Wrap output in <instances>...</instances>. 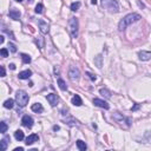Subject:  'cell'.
I'll list each match as a JSON object with an SVG mask.
<instances>
[{
    "label": "cell",
    "mask_w": 151,
    "mask_h": 151,
    "mask_svg": "<svg viewBox=\"0 0 151 151\" xmlns=\"http://www.w3.org/2000/svg\"><path fill=\"white\" fill-rule=\"evenodd\" d=\"M39 140V136L38 135H36V133H32V135H30L27 138H26V145H32L33 143H36V142H38Z\"/></svg>",
    "instance_id": "7c38bea8"
},
{
    "label": "cell",
    "mask_w": 151,
    "mask_h": 151,
    "mask_svg": "<svg viewBox=\"0 0 151 151\" xmlns=\"http://www.w3.org/2000/svg\"><path fill=\"white\" fill-rule=\"evenodd\" d=\"M31 76H32V71L31 70H25V71H21L18 77H19V79H28Z\"/></svg>",
    "instance_id": "9a60e30c"
},
{
    "label": "cell",
    "mask_w": 151,
    "mask_h": 151,
    "mask_svg": "<svg viewBox=\"0 0 151 151\" xmlns=\"http://www.w3.org/2000/svg\"><path fill=\"white\" fill-rule=\"evenodd\" d=\"M28 99H30V97L24 90H18L17 93H15V102L20 107L26 106L28 103Z\"/></svg>",
    "instance_id": "3957f363"
},
{
    "label": "cell",
    "mask_w": 151,
    "mask_h": 151,
    "mask_svg": "<svg viewBox=\"0 0 151 151\" xmlns=\"http://www.w3.org/2000/svg\"><path fill=\"white\" fill-rule=\"evenodd\" d=\"M80 5H81V4L79 3V1H77V3H72V4H71V11H73V12L78 11L79 7H80Z\"/></svg>",
    "instance_id": "4316f807"
},
{
    "label": "cell",
    "mask_w": 151,
    "mask_h": 151,
    "mask_svg": "<svg viewBox=\"0 0 151 151\" xmlns=\"http://www.w3.org/2000/svg\"><path fill=\"white\" fill-rule=\"evenodd\" d=\"M38 24H39L40 32H41L43 34L48 33V31H50V26H48L47 22H45L44 20H39V21H38Z\"/></svg>",
    "instance_id": "8fae6325"
},
{
    "label": "cell",
    "mask_w": 151,
    "mask_h": 151,
    "mask_svg": "<svg viewBox=\"0 0 151 151\" xmlns=\"http://www.w3.org/2000/svg\"><path fill=\"white\" fill-rule=\"evenodd\" d=\"M31 110L33 112H36V113H41L44 111V107H43V105L40 103H36L31 106Z\"/></svg>",
    "instance_id": "5bb4252c"
},
{
    "label": "cell",
    "mask_w": 151,
    "mask_h": 151,
    "mask_svg": "<svg viewBox=\"0 0 151 151\" xmlns=\"http://www.w3.org/2000/svg\"><path fill=\"white\" fill-rule=\"evenodd\" d=\"M77 148H78L80 151H85L87 146H86V144H85V142L79 139V140H77Z\"/></svg>",
    "instance_id": "7402d4cb"
},
{
    "label": "cell",
    "mask_w": 151,
    "mask_h": 151,
    "mask_svg": "<svg viewBox=\"0 0 151 151\" xmlns=\"http://www.w3.org/2000/svg\"><path fill=\"white\" fill-rule=\"evenodd\" d=\"M0 54H1V57H4V58H6V57H9V51H7V48H1L0 50Z\"/></svg>",
    "instance_id": "f546056e"
},
{
    "label": "cell",
    "mask_w": 151,
    "mask_h": 151,
    "mask_svg": "<svg viewBox=\"0 0 151 151\" xmlns=\"http://www.w3.org/2000/svg\"><path fill=\"white\" fill-rule=\"evenodd\" d=\"M69 27H70V33L72 36V38H77L78 37V31H79V22H78V19L74 17L70 18L69 20Z\"/></svg>",
    "instance_id": "277c9868"
},
{
    "label": "cell",
    "mask_w": 151,
    "mask_h": 151,
    "mask_svg": "<svg viewBox=\"0 0 151 151\" xmlns=\"http://www.w3.org/2000/svg\"><path fill=\"white\" fill-rule=\"evenodd\" d=\"M95 64L97 65V67H99V69L103 66V57H102V54H98L95 58Z\"/></svg>",
    "instance_id": "ac0fdd59"
},
{
    "label": "cell",
    "mask_w": 151,
    "mask_h": 151,
    "mask_svg": "<svg viewBox=\"0 0 151 151\" xmlns=\"http://www.w3.org/2000/svg\"><path fill=\"white\" fill-rule=\"evenodd\" d=\"M86 74L89 76V78L91 79V80H92V81H95L96 79H97V77H96L95 74H92V73H91V72H86Z\"/></svg>",
    "instance_id": "1f68e13d"
},
{
    "label": "cell",
    "mask_w": 151,
    "mask_h": 151,
    "mask_svg": "<svg viewBox=\"0 0 151 151\" xmlns=\"http://www.w3.org/2000/svg\"><path fill=\"white\" fill-rule=\"evenodd\" d=\"M9 15H10V18H11V19H13V20H19V18H20V15H21V13H20L19 10L12 9L11 11L9 12Z\"/></svg>",
    "instance_id": "4fadbf2b"
},
{
    "label": "cell",
    "mask_w": 151,
    "mask_h": 151,
    "mask_svg": "<svg viewBox=\"0 0 151 151\" xmlns=\"http://www.w3.org/2000/svg\"><path fill=\"white\" fill-rule=\"evenodd\" d=\"M71 102H72V104L74 105V106H80L81 104H83V100H81V98L79 97L78 95H74L72 97V99H71Z\"/></svg>",
    "instance_id": "2e32d148"
},
{
    "label": "cell",
    "mask_w": 151,
    "mask_h": 151,
    "mask_svg": "<svg viewBox=\"0 0 151 151\" xmlns=\"http://www.w3.org/2000/svg\"><path fill=\"white\" fill-rule=\"evenodd\" d=\"M139 106H140V105H139V104H136V105H135V106L133 107H132V111H136V110H138V109H139Z\"/></svg>",
    "instance_id": "836d02e7"
},
{
    "label": "cell",
    "mask_w": 151,
    "mask_h": 151,
    "mask_svg": "<svg viewBox=\"0 0 151 151\" xmlns=\"http://www.w3.org/2000/svg\"><path fill=\"white\" fill-rule=\"evenodd\" d=\"M58 85H59V87L63 90V91H66L67 90V85H66V83L64 81V79H62V78H58Z\"/></svg>",
    "instance_id": "603a6c76"
},
{
    "label": "cell",
    "mask_w": 151,
    "mask_h": 151,
    "mask_svg": "<svg viewBox=\"0 0 151 151\" xmlns=\"http://www.w3.org/2000/svg\"><path fill=\"white\" fill-rule=\"evenodd\" d=\"M21 59H22V63H24V64H30V63H31V57L26 53L21 54Z\"/></svg>",
    "instance_id": "cb8c5ba5"
},
{
    "label": "cell",
    "mask_w": 151,
    "mask_h": 151,
    "mask_svg": "<svg viewBox=\"0 0 151 151\" xmlns=\"http://www.w3.org/2000/svg\"><path fill=\"white\" fill-rule=\"evenodd\" d=\"M9 140H10V137H5L4 139L0 140V150H1V151H5L6 149H7Z\"/></svg>",
    "instance_id": "e0dca14e"
},
{
    "label": "cell",
    "mask_w": 151,
    "mask_h": 151,
    "mask_svg": "<svg viewBox=\"0 0 151 151\" xmlns=\"http://www.w3.org/2000/svg\"><path fill=\"white\" fill-rule=\"evenodd\" d=\"M43 9H44V6H43V4H38V5L36 6V13H41L43 12Z\"/></svg>",
    "instance_id": "4dcf8cb0"
},
{
    "label": "cell",
    "mask_w": 151,
    "mask_h": 151,
    "mask_svg": "<svg viewBox=\"0 0 151 151\" xmlns=\"http://www.w3.org/2000/svg\"><path fill=\"white\" fill-rule=\"evenodd\" d=\"M21 124L25 126V128H28V129H30V128H32V126H33L34 120H33V118H32L31 116H27V115H26V116H24V117H22Z\"/></svg>",
    "instance_id": "52a82bcc"
},
{
    "label": "cell",
    "mask_w": 151,
    "mask_h": 151,
    "mask_svg": "<svg viewBox=\"0 0 151 151\" xmlns=\"http://www.w3.org/2000/svg\"><path fill=\"white\" fill-rule=\"evenodd\" d=\"M9 47H10V51L12 53H15L17 52V46L13 44V43H9Z\"/></svg>",
    "instance_id": "f1b7e54d"
},
{
    "label": "cell",
    "mask_w": 151,
    "mask_h": 151,
    "mask_svg": "<svg viewBox=\"0 0 151 151\" xmlns=\"http://www.w3.org/2000/svg\"><path fill=\"white\" fill-rule=\"evenodd\" d=\"M15 1H17V3H21L22 0H15Z\"/></svg>",
    "instance_id": "b9f144b4"
},
{
    "label": "cell",
    "mask_w": 151,
    "mask_h": 151,
    "mask_svg": "<svg viewBox=\"0 0 151 151\" xmlns=\"http://www.w3.org/2000/svg\"><path fill=\"white\" fill-rule=\"evenodd\" d=\"M138 20H140V15L138 13L128 14V15H125V17L119 21V24H118V30H119V31H124L128 26H130L131 24L138 21Z\"/></svg>",
    "instance_id": "6da1fadb"
},
{
    "label": "cell",
    "mask_w": 151,
    "mask_h": 151,
    "mask_svg": "<svg viewBox=\"0 0 151 151\" xmlns=\"http://www.w3.org/2000/svg\"><path fill=\"white\" fill-rule=\"evenodd\" d=\"M54 74H56V77H57V76H59V70H58V67H54Z\"/></svg>",
    "instance_id": "e575fe53"
},
{
    "label": "cell",
    "mask_w": 151,
    "mask_h": 151,
    "mask_svg": "<svg viewBox=\"0 0 151 151\" xmlns=\"http://www.w3.org/2000/svg\"><path fill=\"white\" fill-rule=\"evenodd\" d=\"M65 122H66V124H69V125H76V124H78V122L72 117H67L66 119H65Z\"/></svg>",
    "instance_id": "d4e9b609"
},
{
    "label": "cell",
    "mask_w": 151,
    "mask_h": 151,
    "mask_svg": "<svg viewBox=\"0 0 151 151\" xmlns=\"http://www.w3.org/2000/svg\"><path fill=\"white\" fill-rule=\"evenodd\" d=\"M99 93H100L103 97L107 98V99H110V98H111V92H110L107 89H100V90H99Z\"/></svg>",
    "instance_id": "d6986e66"
},
{
    "label": "cell",
    "mask_w": 151,
    "mask_h": 151,
    "mask_svg": "<svg viewBox=\"0 0 151 151\" xmlns=\"http://www.w3.org/2000/svg\"><path fill=\"white\" fill-rule=\"evenodd\" d=\"M138 58L142 62H146V60H150L151 59V52L150 51H140L138 53Z\"/></svg>",
    "instance_id": "30bf717a"
},
{
    "label": "cell",
    "mask_w": 151,
    "mask_h": 151,
    "mask_svg": "<svg viewBox=\"0 0 151 151\" xmlns=\"http://www.w3.org/2000/svg\"><path fill=\"white\" fill-rule=\"evenodd\" d=\"M91 4H92V5H96V4H97V0H91Z\"/></svg>",
    "instance_id": "ab89813d"
},
{
    "label": "cell",
    "mask_w": 151,
    "mask_h": 151,
    "mask_svg": "<svg viewBox=\"0 0 151 151\" xmlns=\"http://www.w3.org/2000/svg\"><path fill=\"white\" fill-rule=\"evenodd\" d=\"M4 40H5V37L0 36V44H4Z\"/></svg>",
    "instance_id": "d590c367"
},
{
    "label": "cell",
    "mask_w": 151,
    "mask_h": 151,
    "mask_svg": "<svg viewBox=\"0 0 151 151\" xmlns=\"http://www.w3.org/2000/svg\"><path fill=\"white\" fill-rule=\"evenodd\" d=\"M28 1H30V3H31V1H33V0H28Z\"/></svg>",
    "instance_id": "7bdbcfd3"
},
{
    "label": "cell",
    "mask_w": 151,
    "mask_h": 151,
    "mask_svg": "<svg viewBox=\"0 0 151 151\" xmlns=\"http://www.w3.org/2000/svg\"><path fill=\"white\" fill-rule=\"evenodd\" d=\"M6 76V71H5V67L1 66V77H5Z\"/></svg>",
    "instance_id": "d6a6232c"
},
{
    "label": "cell",
    "mask_w": 151,
    "mask_h": 151,
    "mask_svg": "<svg viewBox=\"0 0 151 151\" xmlns=\"http://www.w3.org/2000/svg\"><path fill=\"white\" fill-rule=\"evenodd\" d=\"M80 77V72H79V69H77L76 66H71L70 70H69V78L72 81H77Z\"/></svg>",
    "instance_id": "8992f818"
},
{
    "label": "cell",
    "mask_w": 151,
    "mask_h": 151,
    "mask_svg": "<svg viewBox=\"0 0 151 151\" xmlns=\"http://www.w3.org/2000/svg\"><path fill=\"white\" fill-rule=\"evenodd\" d=\"M36 43L38 44L39 48H43V47H44V38H43V37H38V38L36 39Z\"/></svg>",
    "instance_id": "83f0119b"
},
{
    "label": "cell",
    "mask_w": 151,
    "mask_h": 151,
    "mask_svg": "<svg viewBox=\"0 0 151 151\" xmlns=\"http://www.w3.org/2000/svg\"><path fill=\"white\" fill-rule=\"evenodd\" d=\"M14 137H15L17 140H22L25 138V136H24V132L21 130H17V131L14 132Z\"/></svg>",
    "instance_id": "ffe728a7"
},
{
    "label": "cell",
    "mask_w": 151,
    "mask_h": 151,
    "mask_svg": "<svg viewBox=\"0 0 151 151\" xmlns=\"http://www.w3.org/2000/svg\"><path fill=\"white\" fill-rule=\"evenodd\" d=\"M4 106L6 107V109H13L14 106V100L13 99H7V100H5V103H4Z\"/></svg>",
    "instance_id": "44dd1931"
},
{
    "label": "cell",
    "mask_w": 151,
    "mask_h": 151,
    "mask_svg": "<svg viewBox=\"0 0 151 151\" xmlns=\"http://www.w3.org/2000/svg\"><path fill=\"white\" fill-rule=\"evenodd\" d=\"M112 118H113V120H116V122L119 123V124L126 123V125L128 126L131 125V120H130V118L125 117V116H123V115H120V113H118V112L113 113V115H112Z\"/></svg>",
    "instance_id": "5b68a950"
},
{
    "label": "cell",
    "mask_w": 151,
    "mask_h": 151,
    "mask_svg": "<svg viewBox=\"0 0 151 151\" xmlns=\"http://www.w3.org/2000/svg\"><path fill=\"white\" fill-rule=\"evenodd\" d=\"M102 7L110 12V13H118L119 12V4L118 0H102Z\"/></svg>",
    "instance_id": "7a4b0ae2"
},
{
    "label": "cell",
    "mask_w": 151,
    "mask_h": 151,
    "mask_svg": "<svg viewBox=\"0 0 151 151\" xmlns=\"http://www.w3.org/2000/svg\"><path fill=\"white\" fill-rule=\"evenodd\" d=\"M24 150V148H15L14 149V151H22Z\"/></svg>",
    "instance_id": "f35d334b"
},
{
    "label": "cell",
    "mask_w": 151,
    "mask_h": 151,
    "mask_svg": "<svg viewBox=\"0 0 151 151\" xmlns=\"http://www.w3.org/2000/svg\"><path fill=\"white\" fill-rule=\"evenodd\" d=\"M59 129H60V128H59L58 125H54V126H53V130H54V131H58Z\"/></svg>",
    "instance_id": "74e56055"
},
{
    "label": "cell",
    "mask_w": 151,
    "mask_h": 151,
    "mask_svg": "<svg viewBox=\"0 0 151 151\" xmlns=\"http://www.w3.org/2000/svg\"><path fill=\"white\" fill-rule=\"evenodd\" d=\"M7 129H9V126H7L6 122H1V123H0V132H1V133H5V132L7 131Z\"/></svg>",
    "instance_id": "484cf974"
},
{
    "label": "cell",
    "mask_w": 151,
    "mask_h": 151,
    "mask_svg": "<svg viewBox=\"0 0 151 151\" xmlns=\"http://www.w3.org/2000/svg\"><path fill=\"white\" fill-rule=\"evenodd\" d=\"M93 104L98 107H102V109H105V110L110 109L109 104H107L105 100H103V99H99V98H95V99H93Z\"/></svg>",
    "instance_id": "ba28073f"
},
{
    "label": "cell",
    "mask_w": 151,
    "mask_h": 151,
    "mask_svg": "<svg viewBox=\"0 0 151 151\" xmlns=\"http://www.w3.org/2000/svg\"><path fill=\"white\" fill-rule=\"evenodd\" d=\"M138 5H139V7H142V9H143V7H144V5H143V4L140 3V1H138Z\"/></svg>",
    "instance_id": "60d3db41"
},
{
    "label": "cell",
    "mask_w": 151,
    "mask_h": 151,
    "mask_svg": "<svg viewBox=\"0 0 151 151\" xmlns=\"http://www.w3.org/2000/svg\"><path fill=\"white\" fill-rule=\"evenodd\" d=\"M10 69H11V70H15V65H14V64H10Z\"/></svg>",
    "instance_id": "8d00e7d4"
},
{
    "label": "cell",
    "mask_w": 151,
    "mask_h": 151,
    "mask_svg": "<svg viewBox=\"0 0 151 151\" xmlns=\"http://www.w3.org/2000/svg\"><path fill=\"white\" fill-rule=\"evenodd\" d=\"M46 99H47V102L52 105V106H56L59 102V97L56 93H50V95H47L46 96Z\"/></svg>",
    "instance_id": "9c48e42d"
}]
</instances>
